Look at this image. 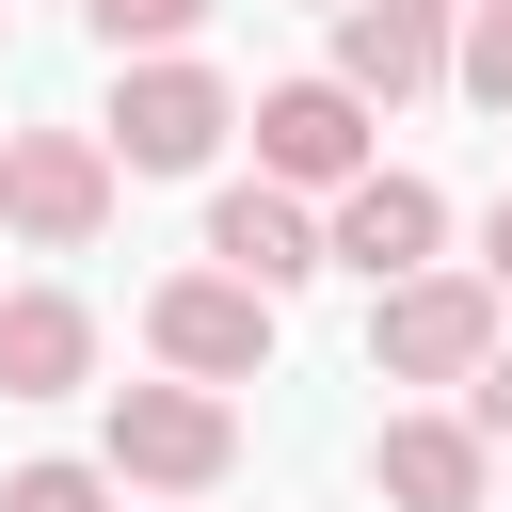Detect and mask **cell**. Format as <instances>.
I'll use <instances>...</instances> for the list:
<instances>
[{"instance_id": "obj_1", "label": "cell", "mask_w": 512, "mask_h": 512, "mask_svg": "<svg viewBox=\"0 0 512 512\" xmlns=\"http://www.w3.org/2000/svg\"><path fill=\"white\" fill-rule=\"evenodd\" d=\"M0 224L32 256H80L112 224V144L96 128H0Z\"/></svg>"}, {"instance_id": "obj_2", "label": "cell", "mask_w": 512, "mask_h": 512, "mask_svg": "<svg viewBox=\"0 0 512 512\" xmlns=\"http://www.w3.org/2000/svg\"><path fill=\"white\" fill-rule=\"evenodd\" d=\"M368 368H384V384H480V368H496V288H480V272L384 288V304H368Z\"/></svg>"}, {"instance_id": "obj_3", "label": "cell", "mask_w": 512, "mask_h": 512, "mask_svg": "<svg viewBox=\"0 0 512 512\" xmlns=\"http://www.w3.org/2000/svg\"><path fill=\"white\" fill-rule=\"evenodd\" d=\"M224 464H240L224 384H112V480H144V496H208Z\"/></svg>"}, {"instance_id": "obj_4", "label": "cell", "mask_w": 512, "mask_h": 512, "mask_svg": "<svg viewBox=\"0 0 512 512\" xmlns=\"http://www.w3.org/2000/svg\"><path fill=\"white\" fill-rule=\"evenodd\" d=\"M256 176H272V192H352V176H384V160H368V96H352V80H272V96H256Z\"/></svg>"}, {"instance_id": "obj_5", "label": "cell", "mask_w": 512, "mask_h": 512, "mask_svg": "<svg viewBox=\"0 0 512 512\" xmlns=\"http://www.w3.org/2000/svg\"><path fill=\"white\" fill-rule=\"evenodd\" d=\"M144 336H160L176 384H256V368H272V288H240V272H176V288L144 304Z\"/></svg>"}, {"instance_id": "obj_6", "label": "cell", "mask_w": 512, "mask_h": 512, "mask_svg": "<svg viewBox=\"0 0 512 512\" xmlns=\"http://www.w3.org/2000/svg\"><path fill=\"white\" fill-rule=\"evenodd\" d=\"M224 128H240V96H224L208 64H128V80H112V160H128V176H192Z\"/></svg>"}, {"instance_id": "obj_7", "label": "cell", "mask_w": 512, "mask_h": 512, "mask_svg": "<svg viewBox=\"0 0 512 512\" xmlns=\"http://www.w3.org/2000/svg\"><path fill=\"white\" fill-rule=\"evenodd\" d=\"M208 256L240 272V288H304L320 256H336V224H304V192H272V176H240V192H208Z\"/></svg>"}, {"instance_id": "obj_8", "label": "cell", "mask_w": 512, "mask_h": 512, "mask_svg": "<svg viewBox=\"0 0 512 512\" xmlns=\"http://www.w3.org/2000/svg\"><path fill=\"white\" fill-rule=\"evenodd\" d=\"M448 64H464L448 0H368V16H336V80H352V96H432Z\"/></svg>"}, {"instance_id": "obj_9", "label": "cell", "mask_w": 512, "mask_h": 512, "mask_svg": "<svg viewBox=\"0 0 512 512\" xmlns=\"http://www.w3.org/2000/svg\"><path fill=\"white\" fill-rule=\"evenodd\" d=\"M432 240H448L432 176H352V192H336V256H352L368 288H416V272H432Z\"/></svg>"}, {"instance_id": "obj_10", "label": "cell", "mask_w": 512, "mask_h": 512, "mask_svg": "<svg viewBox=\"0 0 512 512\" xmlns=\"http://www.w3.org/2000/svg\"><path fill=\"white\" fill-rule=\"evenodd\" d=\"M368 480H384L400 512H480V480H496V448H480V416H384V448H368Z\"/></svg>"}, {"instance_id": "obj_11", "label": "cell", "mask_w": 512, "mask_h": 512, "mask_svg": "<svg viewBox=\"0 0 512 512\" xmlns=\"http://www.w3.org/2000/svg\"><path fill=\"white\" fill-rule=\"evenodd\" d=\"M80 368H96V320H80L64 288H16V304H0V400H64Z\"/></svg>"}, {"instance_id": "obj_12", "label": "cell", "mask_w": 512, "mask_h": 512, "mask_svg": "<svg viewBox=\"0 0 512 512\" xmlns=\"http://www.w3.org/2000/svg\"><path fill=\"white\" fill-rule=\"evenodd\" d=\"M80 16H96V48H112V64H176V32H192L208 0H80Z\"/></svg>"}, {"instance_id": "obj_13", "label": "cell", "mask_w": 512, "mask_h": 512, "mask_svg": "<svg viewBox=\"0 0 512 512\" xmlns=\"http://www.w3.org/2000/svg\"><path fill=\"white\" fill-rule=\"evenodd\" d=\"M448 80H464L480 112H512V0H480V16H464V64H448Z\"/></svg>"}, {"instance_id": "obj_14", "label": "cell", "mask_w": 512, "mask_h": 512, "mask_svg": "<svg viewBox=\"0 0 512 512\" xmlns=\"http://www.w3.org/2000/svg\"><path fill=\"white\" fill-rule=\"evenodd\" d=\"M0 512H112V480H96V464H16Z\"/></svg>"}, {"instance_id": "obj_15", "label": "cell", "mask_w": 512, "mask_h": 512, "mask_svg": "<svg viewBox=\"0 0 512 512\" xmlns=\"http://www.w3.org/2000/svg\"><path fill=\"white\" fill-rule=\"evenodd\" d=\"M464 416H480V448H512V336H496V368L464 384Z\"/></svg>"}, {"instance_id": "obj_16", "label": "cell", "mask_w": 512, "mask_h": 512, "mask_svg": "<svg viewBox=\"0 0 512 512\" xmlns=\"http://www.w3.org/2000/svg\"><path fill=\"white\" fill-rule=\"evenodd\" d=\"M480 288L512 304V192H496V224H480Z\"/></svg>"}, {"instance_id": "obj_17", "label": "cell", "mask_w": 512, "mask_h": 512, "mask_svg": "<svg viewBox=\"0 0 512 512\" xmlns=\"http://www.w3.org/2000/svg\"><path fill=\"white\" fill-rule=\"evenodd\" d=\"M336 16H368V0H336Z\"/></svg>"}, {"instance_id": "obj_18", "label": "cell", "mask_w": 512, "mask_h": 512, "mask_svg": "<svg viewBox=\"0 0 512 512\" xmlns=\"http://www.w3.org/2000/svg\"><path fill=\"white\" fill-rule=\"evenodd\" d=\"M0 304H16V288H0Z\"/></svg>"}, {"instance_id": "obj_19", "label": "cell", "mask_w": 512, "mask_h": 512, "mask_svg": "<svg viewBox=\"0 0 512 512\" xmlns=\"http://www.w3.org/2000/svg\"><path fill=\"white\" fill-rule=\"evenodd\" d=\"M464 16H480V0H464Z\"/></svg>"}]
</instances>
